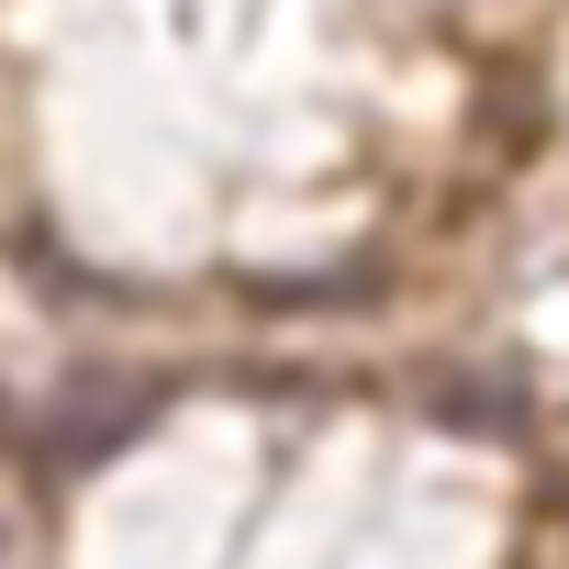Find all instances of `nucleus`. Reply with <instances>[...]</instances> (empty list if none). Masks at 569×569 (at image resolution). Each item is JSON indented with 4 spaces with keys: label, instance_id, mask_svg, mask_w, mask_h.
Segmentation results:
<instances>
[{
    "label": "nucleus",
    "instance_id": "obj_1",
    "mask_svg": "<svg viewBox=\"0 0 569 569\" xmlns=\"http://www.w3.org/2000/svg\"><path fill=\"white\" fill-rule=\"evenodd\" d=\"M157 413H168L157 380H134V369H68V380L46 391V413H34V458H46V469H101V458H123Z\"/></svg>",
    "mask_w": 569,
    "mask_h": 569
},
{
    "label": "nucleus",
    "instance_id": "obj_2",
    "mask_svg": "<svg viewBox=\"0 0 569 569\" xmlns=\"http://www.w3.org/2000/svg\"><path fill=\"white\" fill-rule=\"evenodd\" d=\"M425 413L458 425V436H525V425H536V402H525V380H513L502 358H447V369H425Z\"/></svg>",
    "mask_w": 569,
    "mask_h": 569
}]
</instances>
